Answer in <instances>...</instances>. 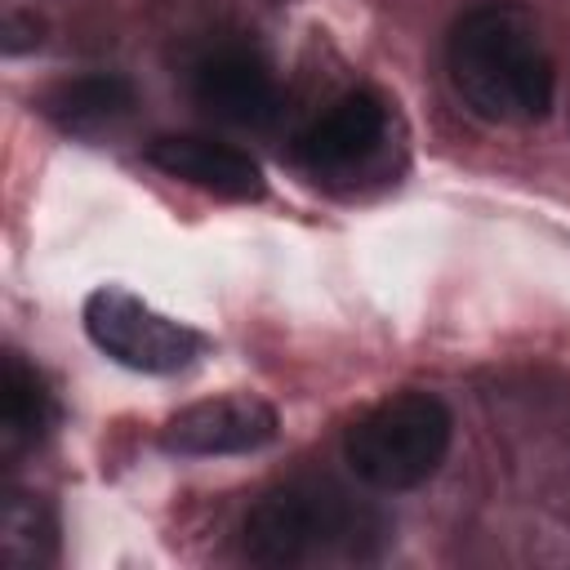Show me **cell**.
<instances>
[{"mask_svg":"<svg viewBox=\"0 0 570 570\" xmlns=\"http://www.w3.org/2000/svg\"><path fill=\"white\" fill-rule=\"evenodd\" d=\"M276 428H281V419H276L272 401H263L254 392H227V396H209V401H196V405L169 414L160 428V445L183 459L249 454V450H263L276 436Z\"/></svg>","mask_w":570,"mask_h":570,"instance_id":"5b68a950","label":"cell"},{"mask_svg":"<svg viewBox=\"0 0 570 570\" xmlns=\"http://www.w3.org/2000/svg\"><path fill=\"white\" fill-rule=\"evenodd\" d=\"M147 160L160 174L183 178V183H191L200 191H214L223 200H263V191H267V178H263L258 160L245 156L232 142H218V138L165 134V138L147 142Z\"/></svg>","mask_w":570,"mask_h":570,"instance_id":"ba28073f","label":"cell"},{"mask_svg":"<svg viewBox=\"0 0 570 570\" xmlns=\"http://www.w3.org/2000/svg\"><path fill=\"white\" fill-rule=\"evenodd\" d=\"M80 321L98 352H107L111 361H120L138 374H178L205 347V338L191 325L156 312L151 303H142L138 294H129L120 285H98L85 298Z\"/></svg>","mask_w":570,"mask_h":570,"instance_id":"277c9868","label":"cell"},{"mask_svg":"<svg viewBox=\"0 0 570 570\" xmlns=\"http://www.w3.org/2000/svg\"><path fill=\"white\" fill-rule=\"evenodd\" d=\"M58 419V405L45 387V379L18 356V352H4L0 361V441L4 450H22L31 441H40Z\"/></svg>","mask_w":570,"mask_h":570,"instance_id":"30bf717a","label":"cell"},{"mask_svg":"<svg viewBox=\"0 0 570 570\" xmlns=\"http://www.w3.org/2000/svg\"><path fill=\"white\" fill-rule=\"evenodd\" d=\"M191 98L227 125L263 129L281 116V85L263 53L245 45L209 49L191 71Z\"/></svg>","mask_w":570,"mask_h":570,"instance_id":"8992f818","label":"cell"},{"mask_svg":"<svg viewBox=\"0 0 570 570\" xmlns=\"http://www.w3.org/2000/svg\"><path fill=\"white\" fill-rule=\"evenodd\" d=\"M454 419L432 392H396L370 405L343 436V459L374 490H414L450 454Z\"/></svg>","mask_w":570,"mask_h":570,"instance_id":"3957f363","label":"cell"},{"mask_svg":"<svg viewBox=\"0 0 570 570\" xmlns=\"http://www.w3.org/2000/svg\"><path fill=\"white\" fill-rule=\"evenodd\" d=\"M58 552L53 517L36 494H4V517H0V561L9 570H36L49 566Z\"/></svg>","mask_w":570,"mask_h":570,"instance_id":"8fae6325","label":"cell"},{"mask_svg":"<svg viewBox=\"0 0 570 570\" xmlns=\"http://www.w3.org/2000/svg\"><path fill=\"white\" fill-rule=\"evenodd\" d=\"M45 116L67 129V134H94L111 120H120L134 107V85L116 71H89V76H71L58 80L45 98H40Z\"/></svg>","mask_w":570,"mask_h":570,"instance_id":"9c48e42d","label":"cell"},{"mask_svg":"<svg viewBox=\"0 0 570 570\" xmlns=\"http://www.w3.org/2000/svg\"><path fill=\"white\" fill-rule=\"evenodd\" d=\"M245 557L258 566H303L325 552L361 557L370 534H383V521L361 508L343 485L321 476H298L267 490L245 525Z\"/></svg>","mask_w":570,"mask_h":570,"instance_id":"7a4b0ae2","label":"cell"},{"mask_svg":"<svg viewBox=\"0 0 570 570\" xmlns=\"http://www.w3.org/2000/svg\"><path fill=\"white\" fill-rule=\"evenodd\" d=\"M387 134V102L374 89H347L334 98L303 134H298V160L312 174H338L361 165Z\"/></svg>","mask_w":570,"mask_h":570,"instance_id":"52a82bcc","label":"cell"},{"mask_svg":"<svg viewBox=\"0 0 570 570\" xmlns=\"http://www.w3.org/2000/svg\"><path fill=\"white\" fill-rule=\"evenodd\" d=\"M445 67L468 111L494 125L543 120L557 98V67L543 36L508 0L476 4L450 27Z\"/></svg>","mask_w":570,"mask_h":570,"instance_id":"6da1fadb","label":"cell"}]
</instances>
